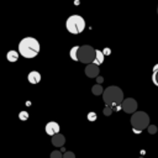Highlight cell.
Here are the masks:
<instances>
[{
  "mask_svg": "<svg viewBox=\"0 0 158 158\" xmlns=\"http://www.w3.org/2000/svg\"><path fill=\"white\" fill-rule=\"evenodd\" d=\"M149 123V116L144 111H136L131 116V125L135 133H141L143 130L148 128Z\"/></svg>",
  "mask_w": 158,
  "mask_h": 158,
  "instance_id": "cell-3",
  "label": "cell"
},
{
  "mask_svg": "<svg viewBox=\"0 0 158 158\" xmlns=\"http://www.w3.org/2000/svg\"><path fill=\"white\" fill-rule=\"evenodd\" d=\"M65 27L69 33L72 35H79L85 28V21L79 15H72L65 21Z\"/></svg>",
  "mask_w": 158,
  "mask_h": 158,
  "instance_id": "cell-4",
  "label": "cell"
},
{
  "mask_svg": "<svg viewBox=\"0 0 158 158\" xmlns=\"http://www.w3.org/2000/svg\"><path fill=\"white\" fill-rule=\"evenodd\" d=\"M104 91H105V89H104L100 84H95V85H93V88H91V93H93L94 95H102Z\"/></svg>",
  "mask_w": 158,
  "mask_h": 158,
  "instance_id": "cell-12",
  "label": "cell"
},
{
  "mask_svg": "<svg viewBox=\"0 0 158 158\" xmlns=\"http://www.w3.org/2000/svg\"><path fill=\"white\" fill-rule=\"evenodd\" d=\"M153 72H158V64H156V65L153 67Z\"/></svg>",
  "mask_w": 158,
  "mask_h": 158,
  "instance_id": "cell-24",
  "label": "cell"
},
{
  "mask_svg": "<svg viewBox=\"0 0 158 158\" xmlns=\"http://www.w3.org/2000/svg\"><path fill=\"white\" fill-rule=\"evenodd\" d=\"M112 111H114V109H112V107H110V106H105L102 112H104V115H105V116H110V115L112 114Z\"/></svg>",
  "mask_w": 158,
  "mask_h": 158,
  "instance_id": "cell-17",
  "label": "cell"
},
{
  "mask_svg": "<svg viewBox=\"0 0 158 158\" xmlns=\"http://www.w3.org/2000/svg\"><path fill=\"white\" fill-rule=\"evenodd\" d=\"M99 65H96V64H94V63H91V64H88L86 67H85V69H84V72H85V75L86 77H89V78H98L99 77Z\"/></svg>",
  "mask_w": 158,
  "mask_h": 158,
  "instance_id": "cell-7",
  "label": "cell"
},
{
  "mask_svg": "<svg viewBox=\"0 0 158 158\" xmlns=\"http://www.w3.org/2000/svg\"><path fill=\"white\" fill-rule=\"evenodd\" d=\"M63 158H75V154H74L73 152H70V151H68V152H65V153H63Z\"/></svg>",
  "mask_w": 158,
  "mask_h": 158,
  "instance_id": "cell-20",
  "label": "cell"
},
{
  "mask_svg": "<svg viewBox=\"0 0 158 158\" xmlns=\"http://www.w3.org/2000/svg\"><path fill=\"white\" fill-rule=\"evenodd\" d=\"M40 42L33 37H25L19 43V53L27 59L35 58L40 53Z\"/></svg>",
  "mask_w": 158,
  "mask_h": 158,
  "instance_id": "cell-2",
  "label": "cell"
},
{
  "mask_svg": "<svg viewBox=\"0 0 158 158\" xmlns=\"http://www.w3.org/2000/svg\"><path fill=\"white\" fill-rule=\"evenodd\" d=\"M152 81H153L154 85L158 86V72H153V74H152Z\"/></svg>",
  "mask_w": 158,
  "mask_h": 158,
  "instance_id": "cell-19",
  "label": "cell"
},
{
  "mask_svg": "<svg viewBox=\"0 0 158 158\" xmlns=\"http://www.w3.org/2000/svg\"><path fill=\"white\" fill-rule=\"evenodd\" d=\"M6 59L9 62H16L19 59V51H10V52H7Z\"/></svg>",
  "mask_w": 158,
  "mask_h": 158,
  "instance_id": "cell-11",
  "label": "cell"
},
{
  "mask_svg": "<svg viewBox=\"0 0 158 158\" xmlns=\"http://www.w3.org/2000/svg\"><path fill=\"white\" fill-rule=\"evenodd\" d=\"M96 57V49H94L89 44H84L79 47V52H78V60L84 63V64H91L94 63Z\"/></svg>",
  "mask_w": 158,
  "mask_h": 158,
  "instance_id": "cell-5",
  "label": "cell"
},
{
  "mask_svg": "<svg viewBox=\"0 0 158 158\" xmlns=\"http://www.w3.org/2000/svg\"><path fill=\"white\" fill-rule=\"evenodd\" d=\"M65 143V137L62 133H57L52 137V144L54 147H62Z\"/></svg>",
  "mask_w": 158,
  "mask_h": 158,
  "instance_id": "cell-9",
  "label": "cell"
},
{
  "mask_svg": "<svg viewBox=\"0 0 158 158\" xmlns=\"http://www.w3.org/2000/svg\"><path fill=\"white\" fill-rule=\"evenodd\" d=\"M88 120L89 121H95L96 120V114L95 112H89L88 114Z\"/></svg>",
  "mask_w": 158,
  "mask_h": 158,
  "instance_id": "cell-21",
  "label": "cell"
},
{
  "mask_svg": "<svg viewBox=\"0 0 158 158\" xmlns=\"http://www.w3.org/2000/svg\"><path fill=\"white\" fill-rule=\"evenodd\" d=\"M121 107L126 114H132L133 115L136 112V110H137V101L135 99H132V98H127V99H125L122 101Z\"/></svg>",
  "mask_w": 158,
  "mask_h": 158,
  "instance_id": "cell-6",
  "label": "cell"
},
{
  "mask_svg": "<svg viewBox=\"0 0 158 158\" xmlns=\"http://www.w3.org/2000/svg\"><path fill=\"white\" fill-rule=\"evenodd\" d=\"M102 100H104L106 106L112 107L114 111H118V110H122L121 104L125 99H123L122 90L118 86L111 85V86H107L105 89V91L102 94Z\"/></svg>",
  "mask_w": 158,
  "mask_h": 158,
  "instance_id": "cell-1",
  "label": "cell"
},
{
  "mask_svg": "<svg viewBox=\"0 0 158 158\" xmlns=\"http://www.w3.org/2000/svg\"><path fill=\"white\" fill-rule=\"evenodd\" d=\"M51 158H63V154L59 151H53L51 153Z\"/></svg>",
  "mask_w": 158,
  "mask_h": 158,
  "instance_id": "cell-18",
  "label": "cell"
},
{
  "mask_svg": "<svg viewBox=\"0 0 158 158\" xmlns=\"http://www.w3.org/2000/svg\"><path fill=\"white\" fill-rule=\"evenodd\" d=\"M78 52H79V46H74L70 52H69V56L73 60H78Z\"/></svg>",
  "mask_w": 158,
  "mask_h": 158,
  "instance_id": "cell-14",
  "label": "cell"
},
{
  "mask_svg": "<svg viewBox=\"0 0 158 158\" xmlns=\"http://www.w3.org/2000/svg\"><path fill=\"white\" fill-rule=\"evenodd\" d=\"M147 131H148V133L154 135V133H157V132H158V127H157L156 125H149V126H148V128H147Z\"/></svg>",
  "mask_w": 158,
  "mask_h": 158,
  "instance_id": "cell-15",
  "label": "cell"
},
{
  "mask_svg": "<svg viewBox=\"0 0 158 158\" xmlns=\"http://www.w3.org/2000/svg\"><path fill=\"white\" fill-rule=\"evenodd\" d=\"M104 53H102V51H99V49H96V57H95V60H94V64H96V65H100L102 62H104Z\"/></svg>",
  "mask_w": 158,
  "mask_h": 158,
  "instance_id": "cell-13",
  "label": "cell"
},
{
  "mask_svg": "<svg viewBox=\"0 0 158 158\" xmlns=\"http://www.w3.org/2000/svg\"><path fill=\"white\" fill-rule=\"evenodd\" d=\"M46 133L47 135H49V136H54V135H57V133H59V130H60V127H59V125L57 123V122H54V121H49L47 125H46Z\"/></svg>",
  "mask_w": 158,
  "mask_h": 158,
  "instance_id": "cell-8",
  "label": "cell"
},
{
  "mask_svg": "<svg viewBox=\"0 0 158 158\" xmlns=\"http://www.w3.org/2000/svg\"><path fill=\"white\" fill-rule=\"evenodd\" d=\"M102 53H104V56H109V54L111 53V51H110V48H104Z\"/></svg>",
  "mask_w": 158,
  "mask_h": 158,
  "instance_id": "cell-22",
  "label": "cell"
},
{
  "mask_svg": "<svg viewBox=\"0 0 158 158\" xmlns=\"http://www.w3.org/2000/svg\"><path fill=\"white\" fill-rule=\"evenodd\" d=\"M157 14H158V7H157Z\"/></svg>",
  "mask_w": 158,
  "mask_h": 158,
  "instance_id": "cell-25",
  "label": "cell"
},
{
  "mask_svg": "<svg viewBox=\"0 0 158 158\" xmlns=\"http://www.w3.org/2000/svg\"><path fill=\"white\" fill-rule=\"evenodd\" d=\"M19 118L22 120V121H26V120L28 118V112H27V111H21V112L19 114Z\"/></svg>",
  "mask_w": 158,
  "mask_h": 158,
  "instance_id": "cell-16",
  "label": "cell"
},
{
  "mask_svg": "<svg viewBox=\"0 0 158 158\" xmlns=\"http://www.w3.org/2000/svg\"><path fill=\"white\" fill-rule=\"evenodd\" d=\"M27 80H28L31 84H37V83L41 81V74H40L38 72H36V70H32V72L28 73Z\"/></svg>",
  "mask_w": 158,
  "mask_h": 158,
  "instance_id": "cell-10",
  "label": "cell"
},
{
  "mask_svg": "<svg viewBox=\"0 0 158 158\" xmlns=\"http://www.w3.org/2000/svg\"><path fill=\"white\" fill-rule=\"evenodd\" d=\"M96 81H98V84H101V83H102V81H104V78H102V77H100V75H99V77H98V78H96Z\"/></svg>",
  "mask_w": 158,
  "mask_h": 158,
  "instance_id": "cell-23",
  "label": "cell"
}]
</instances>
